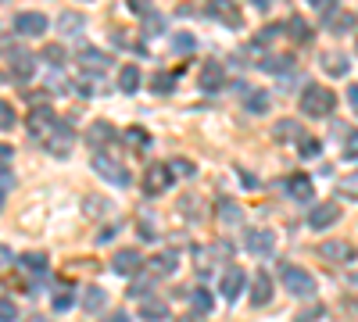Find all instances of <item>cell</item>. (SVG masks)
I'll use <instances>...</instances> for the list:
<instances>
[{"mask_svg":"<svg viewBox=\"0 0 358 322\" xmlns=\"http://www.w3.org/2000/svg\"><path fill=\"white\" fill-rule=\"evenodd\" d=\"M334 108H337V94L330 90V86L308 82L301 90V111L308 115V119H326V115H334Z\"/></svg>","mask_w":358,"mask_h":322,"instance_id":"1","label":"cell"},{"mask_svg":"<svg viewBox=\"0 0 358 322\" xmlns=\"http://www.w3.org/2000/svg\"><path fill=\"white\" fill-rule=\"evenodd\" d=\"M280 283L290 290L294 298H312L315 294V276L301 265H283L280 269Z\"/></svg>","mask_w":358,"mask_h":322,"instance_id":"2","label":"cell"},{"mask_svg":"<svg viewBox=\"0 0 358 322\" xmlns=\"http://www.w3.org/2000/svg\"><path fill=\"white\" fill-rule=\"evenodd\" d=\"M94 168H97V175H104L108 183H115V186H129V168H126L122 161H115L111 154L97 151V154H94Z\"/></svg>","mask_w":358,"mask_h":322,"instance_id":"3","label":"cell"},{"mask_svg":"<svg viewBox=\"0 0 358 322\" xmlns=\"http://www.w3.org/2000/svg\"><path fill=\"white\" fill-rule=\"evenodd\" d=\"M208 15H212L219 25H226V29H241L244 25V15H241V4H236V0H208Z\"/></svg>","mask_w":358,"mask_h":322,"instance_id":"4","label":"cell"},{"mask_svg":"<svg viewBox=\"0 0 358 322\" xmlns=\"http://www.w3.org/2000/svg\"><path fill=\"white\" fill-rule=\"evenodd\" d=\"M244 247L258 258H268V254H276V237H273V229H262V226H251L244 233Z\"/></svg>","mask_w":358,"mask_h":322,"instance_id":"5","label":"cell"},{"mask_svg":"<svg viewBox=\"0 0 358 322\" xmlns=\"http://www.w3.org/2000/svg\"><path fill=\"white\" fill-rule=\"evenodd\" d=\"M11 25H15V33H18V36H43L50 22H47L43 11H18Z\"/></svg>","mask_w":358,"mask_h":322,"instance_id":"6","label":"cell"},{"mask_svg":"<svg viewBox=\"0 0 358 322\" xmlns=\"http://www.w3.org/2000/svg\"><path fill=\"white\" fill-rule=\"evenodd\" d=\"M8 61H11V75H15L18 82H29V79L36 75V54H33V50L15 47V50L8 54Z\"/></svg>","mask_w":358,"mask_h":322,"instance_id":"7","label":"cell"},{"mask_svg":"<svg viewBox=\"0 0 358 322\" xmlns=\"http://www.w3.org/2000/svg\"><path fill=\"white\" fill-rule=\"evenodd\" d=\"M72 140H76L72 126H69V122H57L54 133L43 140V147H47L50 154H57V158H65V154H72Z\"/></svg>","mask_w":358,"mask_h":322,"instance_id":"8","label":"cell"},{"mask_svg":"<svg viewBox=\"0 0 358 322\" xmlns=\"http://www.w3.org/2000/svg\"><path fill=\"white\" fill-rule=\"evenodd\" d=\"M334 222H341V204L337 200H322L308 212V226L312 229H330Z\"/></svg>","mask_w":358,"mask_h":322,"instance_id":"9","label":"cell"},{"mask_svg":"<svg viewBox=\"0 0 358 322\" xmlns=\"http://www.w3.org/2000/svg\"><path fill=\"white\" fill-rule=\"evenodd\" d=\"M172 186V172H169V165H151L147 168V175H143V190H147V197H158V193H165Z\"/></svg>","mask_w":358,"mask_h":322,"instance_id":"10","label":"cell"},{"mask_svg":"<svg viewBox=\"0 0 358 322\" xmlns=\"http://www.w3.org/2000/svg\"><path fill=\"white\" fill-rule=\"evenodd\" d=\"M244 286H248V272H244V269L229 265V269L222 272V283H219V290H222V298H226V301H236V298L244 294Z\"/></svg>","mask_w":358,"mask_h":322,"instance_id":"11","label":"cell"},{"mask_svg":"<svg viewBox=\"0 0 358 322\" xmlns=\"http://www.w3.org/2000/svg\"><path fill=\"white\" fill-rule=\"evenodd\" d=\"M54 126H57V119H54L50 108H36L33 115H29V133H33L36 140H47L54 133Z\"/></svg>","mask_w":358,"mask_h":322,"instance_id":"12","label":"cell"},{"mask_svg":"<svg viewBox=\"0 0 358 322\" xmlns=\"http://www.w3.org/2000/svg\"><path fill=\"white\" fill-rule=\"evenodd\" d=\"M319 254H322L326 261H334V265H348V261H355V247H351L348 240H326V244L319 247Z\"/></svg>","mask_w":358,"mask_h":322,"instance_id":"13","label":"cell"},{"mask_svg":"<svg viewBox=\"0 0 358 322\" xmlns=\"http://www.w3.org/2000/svg\"><path fill=\"white\" fill-rule=\"evenodd\" d=\"M268 301H273V276H268V272H255L251 276V305L262 308Z\"/></svg>","mask_w":358,"mask_h":322,"instance_id":"14","label":"cell"},{"mask_svg":"<svg viewBox=\"0 0 358 322\" xmlns=\"http://www.w3.org/2000/svg\"><path fill=\"white\" fill-rule=\"evenodd\" d=\"M79 65H83L86 72L104 75V72L111 68V54H101V50H94V47H86V50H79Z\"/></svg>","mask_w":358,"mask_h":322,"instance_id":"15","label":"cell"},{"mask_svg":"<svg viewBox=\"0 0 358 322\" xmlns=\"http://www.w3.org/2000/svg\"><path fill=\"white\" fill-rule=\"evenodd\" d=\"M283 186H287V193H290L294 200H301V204L315 197V186H312V180H308V175H301V172H297V175H287V183H283Z\"/></svg>","mask_w":358,"mask_h":322,"instance_id":"16","label":"cell"},{"mask_svg":"<svg viewBox=\"0 0 358 322\" xmlns=\"http://www.w3.org/2000/svg\"><path fill=\"white\" fill-rule=\"evenodd\" d=\"M111 265H115V272H118V276L140 272V265H143V254H140V251H133V247H129V251H118Z\"/></svg>","mask_w":358,"mask_h":322,"instance_id":"17","label":"cell"},{"mask_svg":"<svg viewBox=\"0 0 358 322\" xmlns=\"http://www.w3.org/2000/svg\"><path fill=\"white\" fill-rule=\"evenodd\" d=\"M222 82H226V72H222V65L208 61V65L201 68V90H204V94H215V90H222Z\"/></svg>","mask_w":358,"mask_h":322,"instance_id":"18","label":"cell"},{"mask_svg":"<svg viewBox=\"0 0 358 322\" xmlns=\"http://www.w3.org/2000/svg\"><path fill=\"white\" fill-rule=\"evenodd\" d=\"M176 269H179V254L176 251H162V254L151 258V272L155 276H172Z\"/></svg>","mask_w":358,"mask_h":322,"instance_id":"19","label":"cell"},{"mask_svg":"<svg viewBox=\"0 0 358 322\" xmlns=\"http://www.w3.org/2000/svg\"><path fill=\"white\" fill-rule=\"evenodd\" d=\"M104 305H108V290H104V286H86V290H83V308H86V312H97V315H101Z\"/></svg>","mask_w":358,"mask_h":322,"instance_id":"20","label":"cell"},{"mask_svg":"<svg viewBox=\"0 0 358 322\" xmlns=\"http://www.w3.org/2000/svg\"><path fill=\"white\" fill-rule=\"evenodd\" d=\"M118 90L122 94H136L140 90V68L136 65H126L122 72H118Z\"/></svg>","mask_w":358,"mask_h":322,"instance_id":"21","label":"cell"},{"mask_svg":"<svg viewBox=\"0 0 358 322\" xmlns=\"http://www.w3.org/2000/svg\"><path fill=\"white\" fill-rule=\"evenodd\" d=\"M268 108H273V97L262 94V90H255V94L244 97V111H251V115H265Z\"/></svg>","mask_w":358,"mask_h":322,"instance_id":"22","label":"cell"},{"mask_svg":"<svg viewBox=\"0 0 358 322\" xmlns=\"http://www.w3.org/2000/svg\"><path fill=\"white\" fill-rule=\"evenodd\" d=\"M283 33H287L290 40H297V43H308V40H312V29H308V22H301V18H290V22L283 25Z\"/></svg>","mask_w":358,"mask_h":322,"instance_id":"23","label":"cell"},{"mask_svg":"<svg viewBox=\"0 0 358 322\" xmlns=\"http://www.w3.org/2000/svg\"><path fill=\"white\" fill-rule=\"evenodd\" d=\"M111 136H115L111 122H94V126H90V143H94V147H108Z\"/></svg>","mask_w":358,"mask_h":322,"instance_id":"24","label":"cell"},{"mask_svg":"<svg viewBox=\"0 0 358 322\" xmlns=\"http://www.w3.org/2000/svg\"><path fill=\"white\" fill-rule=\"evenodd\" d=\"M18 265L29 269V272H47V254H40V251H25V254L18 258Z\"/></svg>","mask_w":358,"mask_h":322,"instance_id":"25","label":"cell"},{"mask_svg":"<svg viewBox=\"0 0 358 322\" xmlns=\"http://www.w3.org/2000/svg\"><path fill=\"white\" fill-rule=\"evenodd\" d=\"M322 68L330 72V75H348V57L344 54H322Z\"/></svg>","mask_w":358,"mask_h":322,"instance_id":"26","label":"cell"},{"mask_svg":"<svg viewBox=\"0 0 358 322\" xmlns=\"http://www.w3.org/2000/svg\"><path fill=\"white\" fill-rule=\"evenodd\" d=\"M212 258H215V247H194V265L201 276L212 272Z\"/></svg>","mask_w":358,"mask_h":322,"instance_id":"27","label":"cell"},{"mask_svg":"<svg viewBox=\"0 0 358 322\" xmlns=\"http://www.w3.org/2000/svg\"><path fill=\"white\" fill-rule=\"evenodd\" d=\"M273 136H276V140H301L305 133H301V126H297V122H290V119H283V122H276V129H273Z\"/></svg>","mask_w":358,"mask_h":322,"instance_id":"28","label":"cell"},{"mask_svg":"<svg viewBox=\"0 0 358 322\" xmlns=\"http://www.w3.org/2000/svg\"><path fill=\"white\" fill-rule=\"evenodd\" d=\"M265 72H290L294 68V54H280V57H265L262 61Z\"/></svg>","mask_w":358,"mask_h":322,"instance_id":"29","label":"cell"},{"mask_svg":"<svg viewBox=\"0 0 358 322\" xmlns=\"http://www.w3.org/2000/svg\"><path fill=\"white\" fill-rule=\"evenodd\" d=\"M169 172H172V180H190L197 168H194V161H187V158H176V161H169Z\"/></svg>","mask_w":358,"mask_h":322,"instance_id":"30","label":"cell"},{"mask_svg":"<svg viewBox=\"0 0 358 322\" xmlns=\"http://www.w3.org/2000/svg\"><path fill=\"white\" fill-rule=\"evenodd\" d=\"M190 308H194V315L212 312V294H208V290H194V294H190Z\"/></svg>","mask_w":358,"mask_h":322,"instance_id":"31","label":"cell"},{"mask_svg":"<svg viewBox=\"0 0 358 322\" xmlns=\"http://www.w3.org/2000/svg\"><path fill=\"white\" fill-rule=\"evenodd\" d=\"M151 90H155V94H172V90H176V75H172V72H158V75L151 79Z\"/></svg>","mask_w":358,"mask_h":322,"instance_id":"32","label":"cell"},{"mask_svg":"<svg viewBox=\"0 0 358 322\" xmlns=\"http://www.w3.org/2000/svg\"><path fill=\"white\" fill-rule=\"evenodd\" d=\"M319 151H322V143L315 136H301V140H297V154H301V158H319Z\"/></svg>","mask_w":358,"mask_h":322,"instance_id":"33","label":"cell"},{"mask_svg":"<svg viewBox=\"0 0 358 322\" xmlns=\"http://www.w3.org/2000/svg\"><path fill=\"white\" fill-rule=\"evenodd\" d=\"M147 322H162V319H169V308L162 305V301H147L143 305V312H140Z\"/></svg>","mask_w":358,"mask_h":322,"instance_id":"34","label":"cell"},{"mask_svg":"<svg viewBox=\"0 0 358 322\" xmlns=\"http://www.w3.org/2000/svg\"><path fill=\"white\" fill-rule=\"evenodd\" d=\"M351 25H355V15H351V11H337L334 22H330V29H334L337 36H341V33H351Z\"/></svg>","mask_w":358,"mask_h":322,"instance_id":"35","label":"cell"},{"mask_svg":"<svg viewBox=\"0 0 358 322\" xmlns=\"http://www.w3.org/2000/svg\"><path fill=\"white\" fill-rule=\"evenodd\" d=\"M126 140H133L136 151H147V147H151V136H147V129H140V126H133V129L126 133Z\"/></svg>","mask_w":358,"mask_h":322,"instance_id":"36","label":"cell"},{"mask_svg":"<svg viewBox=\"0 0 358 322\" xmlns=\"http://www.w3.org/2000/svg\"><path fill=\"white\" fill-rule=\"evenodd\" d=\"M219 215L233 226V222H241V208H236V204L233 200H219Z\"/></svg>","mask_w":358,"mask_h":322,"instance_id":"37","label":"cell"},{"mask_svg":"<svg viewBox=\"0 0 358 322\" xmlns=\"http://www.w3.org/2000/svg\"><path fill=\"white\" fill-rule=\"evenodd\" d=\"M4 129H15V108L8 101H0V133Z\"/></svg>","mask_w":358,"mask_h":322,"instance_id":"38","label":"cell"},{"mask_svg":"<svg viewBox=\"0 0 358 322\" xmlns=\"http://www.w3.org/2000/svg\"><path fill=\"white\" fill-rule=\"evenodd\" d=\"M172 47H176V54H190V50L197 47V40H194L190 33H179V36L172 40Z\"/></svg>","mask_w":358,"mask_h":322,"instance_id":"39","label":"cell"},{"mask_svg":"<svg viewBox=\"0 0 358 322\" xmlns=\"http://www.w3.org/2000/svg\"><path fill=\"white\" fill-rule=\"evenodd\" d=\"M43 61H47V65H62V61H65V47L50 43V47L43 50Z\"/></svg>","mask_w":358,"mask_h":322,"instance_id":"40","label":"cell"},{"mask_svg":"<svg viewBox=\"0 0 358 322\" xmlns=\"http://www.w3.org/2000/svg\"><path fill=\"white\" fill-rule=\"evenodd\" d=\"M15 186V172L8 165H0V200H4V193Z\"/></svg>","mask_w":358,"mask_h":322,"instance_id":"41","label":"cell"},{"mask_svg":"<svg viewBox=\"0 0 358 322\" xmlns=\"http://www.w3.org/2000/svg\"><path fill=\"white\" fill-rule=\"evenodd\" d=\"M62 29H65V33H79V29H83V15L65 11V15H62Z\"/></svg>","mask_w":358,"mask_h":322,"instance_id":"42","label":"cell"},{"mask_svg":"<svg viewBox=\"0 0 358 322\" xmlns=\"http://www.w3.org/2000/svg\"><path fill=\"white\" fill-rule=\"evenodd\" d=\"M15 319H18V308H15V301L0 298V322H15Z\"/></svg>","mask_w":358,"mask_h":322,"instance_id":"43","label":"cell"},{"mask_svg":"<svg viewBox=\"0 0 358 322\" xmlns=\"http://www.w3.org/2000/svg\"><path fill=\"white\" fill-rule=\"evenodd\" d=\"M126 8H129L133 15H151V8H155V0H126Z\"/></svg>","mask_w":358,"mask_h":322,"instance_id":"44","label":"cell"},{"mask_svg":"<svg viewBox=\"0 0 358 322\" xmlns=\"http://www.w3.org/2000/svg\"><path fill=\"white\" fill-rule=\"evenodd\" d=\"M54 308H57V312L72 308V290H57V294H54Z\"/></svg>","mask_w":358,"mask_h":322,"instance_id":"45","label":"cell"},{"mask_svg":"<svg viewBox=\"0 0 358 322\" xmlns=\"http://www.w3.org/2000/svg\"><path fill=\"white\" fill-rule=\"evenodd\" d=\"M322 312H326V308H319V305H315V308H305V312H297V322H319Z\"/></svg>","mask_w":358,"mask_h":322,"instance_id":"46","label":"cell"},{"mask_svg":"<svg viewBox=\"0 0 358 322\" xmlns=\"http://www.w3.org/2000/svg\"><path fill=\"white\" fill-rule=\"evenodd\" d=\"M308 4H312L315 11H326V15H330V11H337V0H308Z\"/></svg>","mask_w":358,"mask_h":322,"instance_id":"47","label":"cell"},{"mask_svg":"<svg viewBox=\"0 0 358 322\" xmlns=\"http://www.w3.org/2000/svg\"><path fill=\"white\" fill-rule=\"evenodd\" d=\"M155 33H165V18H162V15L147 22V36H155Z\"/></svg>","mask_w":358,"mask_h":322,"instance_id":"48","label":"cell"},{"mask_svg":"<svg viewBox=\"0 0 358 322\" xmlns=\"http://www.w3.org/2000/svg\"><path fill=\"white\" fill-rule=\"evenodd\" d=\"M15 158V147L11 143H0V161H11Z\"/></svg>","mask_w":358,"mask_h":322,"instance_id":"49","label":"cell"},{"mask_svg":"<svg viewBox=\"0 0 358 322\" xmlns=\"http://www.w3.org/2000/svg\"><path fill=\"white\" fill-rule=\"evenodd\" d=\"M104 322H129V312H111Z\"/></svg>","mask_w":358,"mask_h":322,"instance_id":"50","label":"cell"},{"mask_svg":"<svg viewBox=\"0 0 358 322\" xmlns=\"http://www.w3.org/2000/svg\"><path fill=\"white\" fill-rule=\"evenodd\" d=\"M348 101H351V104L358 108V82H355V86H351V90H348Z\"/></svg>","mask_w":358,"mask_h":322,"instance_id":"51","label":"cell"},{"mask_svg":"<svg viewBox=\"0 0 358 322\" xmlns=\"http://www.w3.org/2000/svg\"><path fill=\"white\" fill-rule=\"evenodd\" d=\"M251 4H255V8H258V11H265V8H268V4H273V0H251Z\"/></svg>","mask_w":358,"mask_h":322,"instance_id":"52","label":"cell"},{"mask_svg":"<svg viewBox=\"0 0 358 322\" xmlns=\"http://www.w3.org/2000/svg\"><path fill=\"white\" fill-rule=\"evenodd\" d=\"M25 322H54V319H47V315H29Z\"/></svg>","mask_w":358,"mask_h":322,"instance_id":"53","label":"cell"},{"mask_svg":"<svg viewBox=\"0 0 358 322\" xmlns=\"http://www.w3.org/2000/svg\"><path fill=\"white\" fill-rule=\"evenodd\" d=\"M179 322H204V319H201V315H183Z\"/></svg>","mask_w":358,"mask_h":322,"instance_id":"54","label":"cell"}]
</instances>
